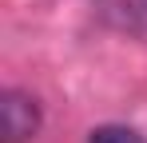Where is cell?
<instances>
[{"mask_svg":"<svg viewBox=\"0 0 147 143\" xmlns=\"http://www.w3.org/2000/svg\"><path fill=\"white\" fill-rule=\"evenodd\" d=\"M40 131V103L28 92H16L8 88L4 99H0V143H28Z\"/></svg>","mask_w":147,"mask_h":143,"instance_id":"1","label":"cell"},{"mask_svg":"<svg viewBox=\"0 0 147 143\" xmlns=\"http://www.w3.org/2000/svg\"><path fill=\"white\" fill-rule=\"evenodd\" d=\"M96 8L119 32H135V36L147 32V0H96Z\"/></svg>","mask_w":147,"mask_h":143,"instance_id":"2","label":"cell"},{"mask_svg":"<svg viewBox=\"0 0 147 143\" xmlns=\"http://www.w3.org/2000/svg\"><path fill=\"white\" fill-rule=\"evenodd\" d=\"M88 143H147L135 127H123V123H99L88 131Z\"/></svg>","mask_w":147,"mask_h":143,"instance_id":"3","label":"cell"}]
</instances>
